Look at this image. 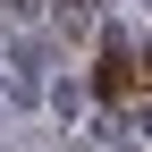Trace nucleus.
<instances>
[{"label":"nucleus","mask_w":152,"mask_h":152,"mask_svg":"<svg viewBox=\"0 0 152 152\" xmlns=\"http://www.w3.org/2000/svg\"><path fill=\"white\" fill-rule=\"evenodd\" d=\"M127 76H135L127 68V34H110L102 42V93H127Z\"/></svg>","instance_id":"1"}]
</instances>
